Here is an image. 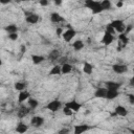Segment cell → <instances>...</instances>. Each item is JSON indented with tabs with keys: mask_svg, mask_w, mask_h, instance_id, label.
Wrapping results in <instances>:
<instances>
[{
	"mask_svg": "<svg viewBox=\"0 0 134 134\" xmlns=\"http://www.w3.org/2000/svg\"><path fill=\"white\" fill-rule=\"evenodd\" d=\"M85 5L92 10L93 14H99L103 12V8L100 6V1H95V0H86Z\"/></svg>",
	"mask_w": 134,
	"mask_h": 134,
	"instance_id": "1",
	"label": "cell"
},
{
	"mask_svg": "<svg viewBox=\"0 0 134 134\" xmlns=\"http://www.w3.org/2000/svg\"><path fill=\"white\" fill-rule=\"evenodd\" d=\"M114 29L116 32H119V34H124L125 31V28H126V25L124 23L122 20H113L111 23H109Z\"/></svg>",
	"mask_w": 134,
	"mask_h": 134,
	"instance_id": "2",
	"label": "cell"
},
{
	"mask_svg": "<svg viewBox=\"0 0 134 134\" xmlns=\"http://www.w3.org/2000/svg\"><path fill=\"white\" fill-rule=\"evenodd\" d=\"M65 107L68 108V109H70L72 112H77V111H80V109L82 108V105H81L80 103L75 102V100H71V102L66 103V104H65Z\"/></svg>",
	"mask_w": 134,
	"mask_h": 134,
	"instance_id": "3",
	"label": "cell"
},
{
	"mask_svg": "<svg viewBox=\"0 0 134 134\" xmlns=\"http://www.w3.org/2000/svg\"><path fill=\"white\" fill-rule=\"evenodd\" d=\"M62 36H63L64 41H66V42H70V41L73 39V37L75 36V30L72 29V28H68L67 30H65V31L62 34Z\"/></svg>",
	"mask_w": 134,
	"mask_h": 134,
	"instance_id": "4",
	"label": "cell"
},
{
	"mask_svg": "<svg viewBox=\"0 0 134 134\" xmlns=\"http://www.w3.org/2000/svg\"><path fill=\"white\" fill-rule=\"evenodd\" d=\"M61 106H62V104H61V102L60 100H57V99H54V100H51L48 105H47V109L48 110H50L51 112H57L60 108H61Z\"/></svg>",
	"mask_w": 134,
	"mask_h": 134,
	"instance_id": "5",
	"label": "cell"
},
{
	"mask_svg": "<svg viewBox=\"0 0 134 134\" xmlns=\"http://www.w3.org/2000/svg\"><path fill=\"white\" fill-rule=\"evenodd\" d=\"M43 124H44V118L41 117V116H34L30 119V125L34 126V127H36V128L41 127Z\"/></svg>",
	"mask_w": 134,
	"mask_h": 134,
	"instance_id": "6",
	"label": "cell"
},
{
	"mask_svg": "<svg viewBox=\"0 0 134 134\" xmlns=\"http://www.w3.org/2000/svg\"><path fill=\"white\" fill-rule=\"evenodd\" d=\"M112 69L115 73H125V72H127L128 67L122 64H114L112 66Z\"/></svg>",
	"mask_w": 134,
	"mask_h": 134,
	"instance_id": "7",
	"label": "cell"
},
{
	"mask_svg": "<svg viewBox=\"0 0 134 134\" xmlns=\"http://www.w3.org/2000/svg\"><path fill=\"white\" fill-rule=\"evenodd\" d=\"M105 88L107 90H118L119 87H120V84L119 83H116V82H113V81H108L105 83Z\"/></svg>",
	"mask_w": 134,
	"mask_h": 134,
	"instance_id": "8",
	"label": "cell"
},
{
	"mask_svg": "<svg viewBox=\"0 0 134 134\" xmlns=\"http://www.w3.org/2000/svg\"><path fill=\"white\" fill-rule=\"evenodd\" d=\"M90 127L88 125H77L74 127V134H83L84 132L88 131Z\"/></svg>",
	"mask_w": 134,
	"mask_h": 134,
	"instance_id": "9",
	"label": "cell"
},
{
	"mask_svg": "<svg viewBox=\"0 0 134 134\" xmlns=\"http://www.w3.org/2000/svg\"><path fill=\"white\" fill-rule=\"evenodd\" d=\"M113 40H114V37H113L112 35L108 34L107 31H105L104 37H103V39H102V43H103L104 45H109V44H111V43L113 42Z\"/></svg>",
	"mask_w": 134,
	"mask_h": 134,
	"instance_id": "10",
	"label": "cell"
},
{
	"mask_svg": "<svg viewBox=\"0 0 134 134\" xmlns=\"http://www.w3.org/2000/svg\"><path fill=\"white\" fill-rule=\"evenodd\" d=\"M29 97H30V94H29L28 91H26V90L20 91L19 92V95H18V102L19 103H23L24 100H27Z\"/></svg>",
	"mask_w": 134,
	"mask_h": 134,
	"instance_id": "11",
	"label": "cell"
},
{
	"mask_svg": "<svg viewBox=\"0 0 134 134\" xmlns=\"http://www.w3.org/2000/svg\"><path fill=\"white\" fill-rule=\"evenodd\" d=\"M26 22L27 23H29V24H36L38 21H39V16L37 15V14H34V13H31V14H29L28 16H26Z\"/></svg>",
	"mask_w": 134,
	"mask_h": 134,
	"instance_id": "12",
	"label": "cell"
},
{
	"mask_svg": "<svg viewBox=\"0 0 134 134\" xmlns=\"http://www.w3.org/2000/svg\"><path fill=\"white\" fill-rule=\"evenodd\" d=\"M106 94H107V89L105 87L98 88L94 92V96L95 97H98V98H106Z\"/></svg>",
	"mask_w": 134,
	"mask_h": 134,
	"instance_id": "13",
	"label": "cell"
},
{
	"mask_svg": "<svg viewBox=\"0 0 134 134\" xmlns=\"http://www.w3.org/2000/svg\"><path fill=\"white\" fill-rule=\"evenodd\" d=\"M127 114H128V111L124 106H117L113 113V115H119V116H126Z\"/></svg>",
	"mask_w": 134,
	"mask_h": 134,
	"instance_id": "14",
	"label": "cell"
},
{
	"mask_svg": "<svg viewBox=\"0 0 134 134\" xmlns=\"http://www.w3.org/2000/svg\"><path fill=\"white\" fill-rule=\"evenodd\" d=\"M50 21L52 23H59V22H63L64 18L60 14H58V13H52L50 15Z\"/></svg>",
	"mask_w": 134,
	"mask_h": 134,
	"instance_id": "15",
	"label": "cell"
},
{
	"mask_svg": "<svg viewBox=\"0 0 134 134\" xmlns=\"http://www.w3.org/2000/svg\"><path fill=\"white\" fill-rule=\"evenodd\" d=\"M29 111H30V108H27V107L22 106V107L18 110V116H19L20 118H23V117H25V116L29 113Z\"/></svg>",
	"mask_w": 134,
	"mask_h": 134,
	"instance_id": "16",
	"label": "cell"
},
{
	"mask_svg": "<svg viewBox=\"0 0 134 134\" xmlns=\"http://www.w3.org/2000/svg\"><path fill=\"white\" fill-rule=\"evenodd\" d=\"M27 130H28V126L25 125V124H23V122H19V124L17 125V127H16V131H17L18 133H20V134L25 133Z\"/></svg>",
	"mask_w": 134,
	"mask_h": 134,
	"instance_id": "17",
	"label": "cell"
},
{
	"mask_svg": "<svg viewBox=\"0 0 134 134\" xmlns=\"http://www.w3.org/2000/svg\"><path fill=\"white\" fill-rule=\"evenodd\" d=\"M48 58H49V60H51V61L59 60V58H61V52H60L58 49H53V50L50 51Z\"/></svg>",
	"mask_w": 134,
	"mask_h": 134,
	"instance_id": "18",
	"label": "cell"
},
{
	"mask_svg": "<svg viewBox=\"0 0 134 134\" xmlns=\"http://www.w3.org/2000/svg\"><path fill=\"white\" fill-rule=\"evenodd\" d=\"M83 71H84V73H86V74H91L92 71H93V67H92V65H91L90 63H88V62H84V65H83Z\"/></svg>",
	"mask_w": 134,
	"mask_h": 134,
	"instance_id": "19",
	"label": "cell"
},
{
	"mask_svg": "<svg viewBox=\"0 0 134 134\" xmlns=\"http://www.w3.org/2000/svg\"><path fill=\"white\" fill-rule=\"evenodd\" d=\"M118 90H107V94H106V98L107 99H114L115 97L118 96Z\"/></svg>",
	"mask_w": 134,
	"mask_h": 134,
	"instance_id": "20",
	"label": "cell"
},
{
	"mask_svg": "<svg viewBox=\"0 0 134 134\" xmlns=\"http://www.w3.org/2000/svg\"><path fill=\"white\" fill-rule=\"evenodd\" d=\"M71 70H72V66L68 63H65L61 66V73H63V74H67V73L71 72Z\"/></svg>",
	"mask_w": 134,
	"mask_h": 134,
	"instance_id": "21",
	"label": "cell"
},
{
	"mask_svg": "<svg viewBox=\"0 0 134 134\" xmlns=\"http://www.w3.org/2000/svg\"><path fill=\"white\" fill-rule=\"evenodd\" d=\"M4 29L8 32V35H10V34H17V31H18V27L15 24H9V25L5 26Z\"/></svg>",
	"mask_w": 134,
	"mask_h": 134,
	"instance_id": "22",
	"label": "cell"
},
{
	"mask_svg": "<svg viewBox=\"0 0 134 134\" xmlns=\"http://www.w3.org/2000/svg\"><path fill=\"white\" fill-rule=\"evenodd\" d=\"M31 60H32V63L38 65L40 63H42L44 61V57L43 55H39V54H32L31 55Z\"/></svg>",
	"mask_w": 134,
	"mask_h": 134,
	"instance_id": "23",
	"label": "cell"
},
{
	"mask_svg": "<svg viewBox=\"0 0 134 134\" xmlns=\"http://www.w3.org/2000/svg\"><path fill=\"white\" fill-rule=\"evenodd\" d=\"M61 74V66L60 65H54L52 69L49 71V75H60Z\"/></svg>",
	"mask_w": 134,
	"mask_h": 134,
	"instance_id": "24",
	"label": "cell"
},
{
	"mask_svg": "<svg viewBox=\"0 0 134 134\" xmlns=\"http://www.w3.org/2000/svg\"><path fill=\"white\" fill-rule=\"evenodd\" d=\"M100 6H102L103 10H109V9H111L112 4H111V2L109 0H103L100 2Z\"/></svg>",
	"mask_w": 134,
	"mask_h": 134,
	"instance_id": "25",
	"label": "cell"
},
{
	"mask_svg": "<svg viewBox=\"0 0 134 134\" xmlns=\"http://www.w3.org/2000/svg\"><path fill=\"white\" fill-rule=\"evenodd\" d=\"M72 47L74 48L75 51H79V50H81V49L84 47V43H83V41H81V40H76L75 42H73Z\"/></svg>",
	"mask_w": 134,
	"mask_h": 134,
	"instance_id": "26",
	"label": "cell"
},
{
	"mask_svg": "<svg viewBox=\"0 0 134 134\" xmlns=\"http://www.w3.org/2000/svg\"><path fill=\"white\" fill-rule=\"evenodd\" d=\"M118 40H119V42H121L124 44V46H126L129 43V38L125 34H119L118 35Z\"/></svg>",
	"mask_w": 134,
	"mask_h": 134,
	"instance_id": "27",
	"label": "cell"
},
{
	"mask_svg": "<svg viewBox=\"0 0 134 134\" xmlns=\"http://www.w3.org/2000/svg\"><path fill=\"white\" fill-rule=\"evenodd\" d=\"M14 87H15V89L18 90V91H23V90L25 89V87H26V84L23 83V82H17V83H15Z\"/></svg>",
	"mask_w": 134,
	"mask_h": 134,
	"instance_id": "28",
	"label": "cell"
},
{
	"mask_svg": "<svg viewBox=\"0 0 134 134\" xmlns=\"http://www.w3.org/2000/svg\"><path fill=\"white\" fill-rule=\"evenodd\" d=\"M27 102H28V106H29L30 109H35V108H37L38 105H39V103H38V100H37L36 98H31V97H29Z\"/></svg>",
	"mask_w": 134,
	"mask_h": 134,
	"instance_id": "29",
	"label": "cell"
},
{
	"mask_svg": "<svg viewBox=\"0 0 134 134\" xmlns=\"http://www.w3.org/2000/svg\"><path fill=\"white\" fill-rule=\"evenodd\" d=\"M106 31H107L108 34H110V35H112V36L116 34V31H115V29H114V28H113V27H112V26H111L110 24H108V25L106 26Z\"/></svg>",
	"mask_w": 134,
	"mask_h": 134,
	"instance_id": "30",
	"label": "cell"
},
{
	"mask_svg": "<svg viewBox=\"0 0 134 134\" xmlns=\"http://www.w3.org/2000/svg\"><path fill=\"white\" fill-rule=\"evenodd\" d=\"M63 113H64L65 115H67V116H70V115L72 114V111H71L70 109H68V108L64 107V109H63Z\"/></svg>",
	"mask_w": 134,
	"mask_h": 134,
	"instance_id": "31",
	"label": "cell"
},
{
	"mask_svg": "<svg viewBox=\"0 0 134 134\" xmlns=\"http://www.w3.org/2000/svg\"><path fill=\"white\" fill-rule=\"evenodd\" d=\"M68 133H69V129L68 128H63V129L58 131V134H68Z\"/></svg>",
	"mask_w": 134,
	"mask_h": 134,
	"instance_id": "32",
	"label": "cell"
},
{
	"mask_svg": "<svg viewBox=\"0 0 134 134\" xmlns=\"http://www.w3.org/2000/svg\"><path fill=\"white\" fill-rule=\"evenodd\" d=\"M8 38L12 41H16L18 39V34H10V35H8Z\"/></svg>",
	"mask_w": 134,
	"mask_h": 134,
	"instance_id": "33",
	"label": "cell"
},
{
	"mask_svg": "<svg viewBox=\"0 0 134 134\" xmlns=\"http://www.w3.org/2000/svg\"><path fill=\"white\" fill-rule=\"evenodd\" d=\"M55 34H57V36H61V35L63 34L62 28H61V27H58V28H57V30H55Z\"/></svg>",
	"mask_w": 134,
	"mask_h": 134,
	"instance_id": "34",
	"label": "cell"
},
{
	"mask_svg": "<svg viewBox=\"0 0 134 134\" xmlns=\"http://www.w3.org/2000/svg\"><path fill=\"white\" fill-rule=\"evenodd\" d=\"M129 100H130V104H134V94H129Z\"/></svg>",
	"mask_w": 134,
	"mask_h": 134,
	"instance_id": "35",
	"label": "cell"
},
{
	"mask_svg": "<svg viewBox=\"0 0 134 134\" xmlns=\"http://www.w3.org/2000/svg\"><path fill=\"white\" fill-rule=\"evenodd\" d=\"M40 5L46 6V5H48V1H47V0H41V1H40Z\"/></svg>",
	"mask_w": 134,
	"mask_h": 134,
	"instance_id": "36",
	"label": "cell"
},
{
	"mask_svg": "<svg viewBox=\"0 0 134 134\" xmlns=\"http://www.w3.org/2000/svg\"><path fill=\"white\" fill-rule=\"evenodd\" d=\"M25 51H26V47H25V45H21V52L24 53Z\"/></svg>",
	"mask_w": 134,
	"mask_h": 134,
	"instance_id": "37",
	"label": "cell"
},
{
	"mask_svg": "<svg viewBox=\"0 0 134 134\" xmlns=\"http://www.w3.org/2000/svg\"><path fill=\"white\" fill-rule=\"evenodd\" d=\"M116 6H117V7H121V6H122V2H121V1L117 2V3H116Z\"/></svg>",
	"mask_w": 134,
	"mask_h": 134,
	"instance_id": "38",
	"label": "cell"
},
{
	"mask_svg": "<svg viewBox=\"0 0 134 134\" xmlns=\"http://www.w3.org/2000/svg\"><path fill=\"white\" fill-rule=\"evenodd\" d=\"M133 85H134V77H132L130 80V86H133Z\"/></svg>",
	"mask_w": 134,
	"mask_h": 134,
	"instance_id": "39",
	"label": "cell"
},
{
	"mask_svg": "<svg viewBox=\"0 0 134 134\" xmlns=\"http://www.w3.org/2000/svg\"><path fill=\"white\" fill-rule=\"evenodd\" d=\"M54 3H55V5H61L62 1H54Z\"/></svg>",
	"mask_w": 134,
	"mask_h": 134,
	"instance_id": "40",
	"label": "cell"
},
{
	"mask_svg": "<svg viewBox=\"0 0 134 134\" xmlns=\"http://www.w3.org/2000/svg\"><path fill=\"white\" fill-rule=\"evenodd\" d=\"M2 4H7V3H9V1H0Z\"/></svg>",
	"mask_w": 134,
	"mask_h": 134,
	"instance_id": "41",
	"label": "cell"
},
{
	"mask_svg": "<svg viewBox=\"0 0 134 134\" xmlns=\"http://www.w3.org/2000/svg\"><path fill=\"white\" fill-rule=\"evenodd\" d=\"M1 64H2V61H1V59H0V65H1Z\"/></svg>",
	"mask_w": 134,
	"mask_h": 134,
	"instance_id": "42",
	"label": "cell"
},
{
	"mask_svg": "<svg viewBox=\"0 0 134 134\" xmlns=\"http://www.w3.org/2000/svg\"><path fill=\"white\" fill-rule=\"evenodd\" d=\"M36 134H38V133H36Z\"/></svg>",
	"mask_w": 134,
	"mask_h": 134,
	"instance_id": "43",
	"label": "cell"
}]
</instances>
